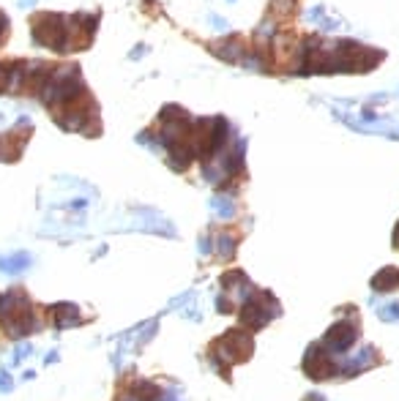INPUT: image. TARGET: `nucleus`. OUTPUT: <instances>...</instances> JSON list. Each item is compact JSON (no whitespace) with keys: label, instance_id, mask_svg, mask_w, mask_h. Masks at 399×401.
<instances>
[{"label":"nucleus","instance_id":"1","mask_svg":"<svg viewBox=\"0 0 399 401\" xmlns=\"http://www.w3.org/2000/svg\"><path fill=\"white\" fill-rule=\"evenodd\" d=\"M0 325L6 327V333L11 339L28 336L36 327L33 311H30V301H28V295L22 289H11V292L0 295Z\"/></svg>","mask_w":399,"mask_h":401},{"label":"nucleus","instance_id":"3","mask_svg":"<svg viewBox=\"0 0 399 401\" xmlns=\"http://www.w3.org/2000/svg\"><path fill=\"white\" fill-rule=\"evenodd\" d=\"M325 342L331 344V349H347L350 344L356 342V327L350 322H339L334 325L331 330H328V336H325Z\"/></svg>","mask_w":399,"mask_h":401},{"label":"nucleus","instance_id":"10","mask_svg":"<svg viewBox=\"0 0 399 401\" xmlns=\"http://www.w3.org/2000/svg\"><path fill=\"white\" fill-rule=\"evenodd\" d=\"M0 390H11V380H9V374H6V371L0 374Z\"/></svg>","mask_w":399,"mask_h":401},{"label":"nucleus","instance_id":"2","mask_svg":"<svg viewBox=\"0 0 399 401\" xmlns=\"http://www.w3.org/2000/svg\"><path fill=\"white\" fill-rule=\"evenodd\" d=\"M69 22L63 14H38L33 17V41L55 52H69Z\"/></svg>","mask_w":399,"mask_h":401},{"label":"nucleus","instance_id":"6","mask_svg":"<svg viewBox=\"0 0 399 401\" xmlns=\"http://www.w3.org/2000/svg\"><path fill=\"white\" fill-rule=\"evenodd\" d=\"M391 281H399V273L397 270H383L378 279H372V286H375L378 292H388Z\"/></svg>","mask_w":399,"mask_h":401},{"label":"nucleus","instance_id":"5","mask_svg":"<svg viewBox=\"0 0 399 401\" xmlns=\"http://www.w3.org/2000/svg\"><path fill=\"white\" fill-rule=\"evenodd\" d=\"M132 396H134V401H156L162 393H159V388L151 385V382H137V385L132 388Z\"/></svg>","mask_w":399,"mask_h":401},{"label":"nucleus","instance_id":"7","mask_svg":"<svg viewBox=\"0 0 399 401\" xmlns=\"http://www.w3.org/2000/svg\"><path fill=\"white\" fill-rule=\"evenodd\" d=\"M28 262H30V260H28V254H17V257H11V260H0V270L17 273V270H22Z\"/></svg>","mask_w":399,"mask_h":401},{"label":"nucleus","instance_id":"4","mask_svg":"<svg viewBox=\"0 0 399 401\" xmlns=\"http://www.w3.org/2000/svg\"><path fill=\"white\" fill-rule=\"evenodd\" d=\"M50 320L55 327H69V325H82V317L77 314V306L72 303H55L50 308Z\"/></svg>","mask_w":399,"mask_h":401},{"label":"nucleus","instance_id":"8","mask_svg":"<svg viewBox=\"0 0 399 401\" xmlns=\"http://www.w3.org/2000/svg\"><path fill=\"white\" fill-rule=\"evenodd\" d=\"M9 85H11V71H9V66L0 63V93H3Z\"/></svg>","mask_w":399,"mask_h":401},{"label":"nucleus","instance_id":"9","mask_svg":"<svg viewBox=\"0 0 399 401\" xmlns=\"http://www.w3.org/2000/svg\"><path fill=\"white\" fill-rule=\"evenodd\" d=\"M6 33H9V17H6V14H0V41L6 38Z\"/></svg>","mask_w":399,"mask_h":401}]
</instances>
